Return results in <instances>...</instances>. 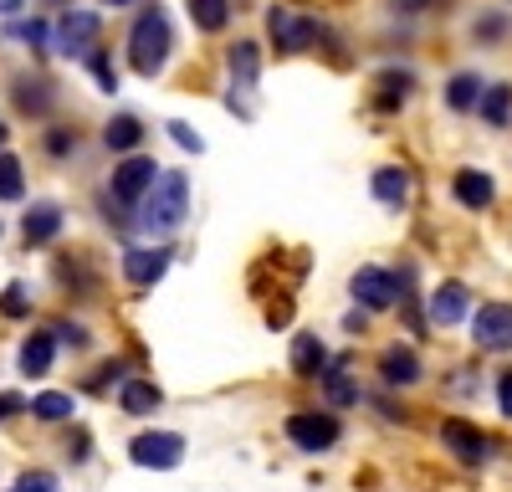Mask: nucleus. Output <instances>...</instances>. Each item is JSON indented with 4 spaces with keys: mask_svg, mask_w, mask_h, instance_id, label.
<instances>
[{
    "mask_svg": "<svg viewBox=\"0 0 512 492\" xmlns=\"http://www.w3.org/2000/svg\"><path fill=\"white\" fill-rule=\"evenodd\" d=\"M420 375H425V364L410 344H390L379 354V380L390 390H410V385H420Z\"/></svg>",
    "mask_w": 512,
    "mask_h": 492,
    "instance_id": "nucleus-11",
    "label": "nucleus"
},
{
    "mask_svg": "<svg viewBox=\"0 0 512 492\" xmlns=\"http://www.w3.org/2000/svg\"><path fill=\"white\" fill-rule=\"evenodd\" d=\"M26 195V175L16 154H0V200H21Z\"/></svg>",
    "mask_w": 512,
    "mask_h": 492,
    "instance_id": "nucleus-29",
    "label": "nucleus"
},
{
    "mask_svg": "<svg viewBox=\"0 0 512 492\" xmlns=\"http://www.w3.org/2000/svg\"><path fill=\"white\" fill-rule=\"evenodd\" d=\"M139 139H144V123H139L134 113H113V123L103 129V144H108L113 154H134Z\"/></svg>",
    "mask_w": 512,
    "mask_h": 492,
    "instance_id": "nucleus-22",
    "label": "nucleus"
},
{
    "mask_svg": "<svg viewBox=\"0 0 512 492\" xmlns=\"http://www.w3.org/2000/svg\"><path fill=\"white\" fill-rule=\"evenodd\" d=\"M11 36L31 41V47H47V41H57V31H52L47 21H21V26H11Z\"/></svg>",
    "mask_w": 512,
    "mask_h": 492,
    "instance_id": "nucleus-32",
    "label": "nucleus"
},
{
    "mask_svg": "<svg viewBox=\"0 0 512 492\" xmlns=\"http://www.w3.org/2000/svg\"><path fill=\"white\" fill-rule=\"evenodd\" d=\"M26 405H31V400H21V395H11V390H6V395H0V421L16 416V410H26Z\"/></svg>",
    "mask_w": 512,
    "mask_h": 492,
    "instance_id": "nucleus-39",
    "label": "nucleus"
},
{
    "mask_svg": "<svg viewBox=\"0 0 512 492\" xmlns=\"http://www.w3.org/2000/svg\"><path fill=\"white\" fill-rule=\"evenodd\" d=\"M472 344L482 354L512 349V303H482V313H472Z\"/></svg>",
    "mask_w": 512,
    "mask_h": 492,
    "instance_id": "nucleus-8",
    "label": "nucleus"
},
{
    "mask_svg": "<svg viewBox=\"0 0 512 492\" xmlns=\"http://www.w3.org/2000/svg\"><path fill=\"white\" fill-rule=\"evenodd\" d=\"M390 6H395V11H405V16H420V11H431L436 0H390Z\"/></svg>",
    "mask_w": 512,
    "mask_h": 492,
    "instance_id": "nucleus-40",
    "label": "nucleus"
},
{
    "mask_svg": "<svg viewBox=\"0 0 512 492\" xmlns=\"http://www.w3.org/2000/svg\"><path fill=\"white\" fill-rule=\"evenodd\" d=\"M267 31H272V41H277L282 57L308 52L313 41H323V26H318L313 16H292L287 6H272V11H267Z\"/></svg>",
    "mask_w": 512,
    "mask_h": 492,
    "instance_id": "nucleus-5",
    "label": "nucleus"
},
{
    "mask_svg": "<svg viewBox=\"0 0 512 492\" xmlns=\"http://www.w3.org/2000/svg\"><path fill=\"white\" fill-rule=\"evenodd\" d=\"M52 359H57V334H47V328H36V334L21 344V375L41 380V375L52 369Z\"/></svg>",
    "mask_w": 512,
    "mask_h": 492,
    "instance_id": "nucleus-19",
    "label": "nucleus"
},
{
    "mask_svg": "<svg viewBox=\"0 0 512 492\" xmlns=\"http://www.w3.org/2000/svg\"><path fill=\"white\" fill-rule=\"evenodd\" d=\"M103 6H113V11H118V6H134V0H103Z\"/></svg>",
    "mask_w": 512,
    "mask_h": 492,
    "instance_id": "nucleus-41",
    "label": "nucleus"
},
{
    "mask_svg": "<svg viewBox=\"0 0 512 492\" xmlns=\"http://www.w3.org/2000/svg\"><path fill=\"white\" fill-rule=\"evenodd\" d=\"M497 410H502V416L512 421V369H507V375L497 380Z\"/></svg>",
    "mask_w": 512,
    "mask_h": 492,
    "instance_id": "nucleus-37",
    "label": "nucleus"
},
{
    "mask_svg": "<svg viewBox=\"0 0 512 492\" xmlns=\"http://www.w3.org/2000/svg\"><path fill=\"white\" fill-rule=\"evenodd\" d=\"M62 205H52V200H36L31 211L21 216V236H26V246H47L52 236H62Z\"/></svg>",
    "mask_w": 512,
    "mask_h": 492,
    "instance_id": "nucleus-14",
    "label": "nucleus"
},
{
    "mask_svg": "<svg viewBox=\"0 0 512 492\" xmlns=\"http://www.w3.org/2000/svg\"><path fill=\"white\" fill-rule=\"evenodd\" d=\"M169 47H175V31H169V16L159 6H144L134 31H128V67L139 77H159L169 62Z\"/></svg>",
    "mask_w": 512,
    "mask_h": 492,
    "instance_id": "nucleus-1",
    "label": "nucleus"
},
{
    "mask_svg": "<svg viewBox=\"0 0 512 492\" xmlns=\"http://www.w3.org/2000/svg\"><path fill=\"white\" fill-rule=\"evenodd\" d=\"M415 93V72H405V67H390V72H379V93H374V108L379 113H395L405 98Z\"/></svg>",
    "mask_w": 512,
    "mask_h": 492,
    "instance_id": "nucleus-21",
    "label": "nucleus"
},
{
    "mask_svg": "<svg viewBox=\"0 0 512 492\" xmlns=\"http://www.w3.org/2000/svg\"><path fill=\"white\" fill-rule=\"evenodd\" d=\"M16 108L21 113H47L52 108V82L47 77H21L16 82Z\"/></svg>",
    "mask_w": 512,
    "mask_h": 492,
    "instance_id": "nucleus-25",
    "label": "nucleus"
},
{
    "mask_svg": "<svg viewBox=\"0 0 512 492\" xmlns=\"http://www.w3.org/2000/svg\"><path fill=\"white\" fill-rule=\"evenodd\" d=\"M82 62H88V67H93V77H98V88H103V93H113V88H118V72H113V62H108V52H98V47H93V52H88V57H82Z\"/></svg>",
    "mask_w": 512,
    "mask_h": 492,
    "instance_id": "nucleus-31",
    "label": "nucleus"
},
{
    "mask_svg": "<svg viewBox=\"0 0 512 492\" xmlns=\"http://www.w3.org/2000/svg\"><path fill=\"white\" fill-rule=\"evenodd\" d=\"M441 446L451 451L456 462H466V467H482L492 457V436L482 426H472V421H461V416L441 421Z\"/></svg>",
    "mask_w": 512,
    "mask_h": 492,
    "instance_id": "nucleus-6",
    "label": "nucleus"
},
{
    "mask_svg": "<svg viewBox=\"0 0 512 492\" xmlns=\"http://www.w3.org/2000/svg\"><path fill=\"white\" fill-rule=\"evenodd\" d=\"M72 410H77V400L62 395V390H47V395L31 400V416L36 421H72Z\"/></svg>",
    "mask_w": 512,
    "mask_h": 492,
    "instance_id": "nucleus-27",
    "label": "nucleus"
},
{
    "mask_svg": "<svg viewBox=\"0 0 512 492\" xmlns=\"http://www.w3.org/2000/svg\"><path fill=\"white\" fill-rule=\"evenodd\" d=\"M369 190L379 205H390V211H405L410 205V170H400V164H384V170L369 175Z\"/></svg>",
    "mask_w": 512,
    "mask_h": 492,
    "instance_id": "nucleus-16",
    "label": "nucleus"
},
{
    "mask_svg": "<svg viewBox=\"0 0 512 492\" xmlns=\"http://www.w3.org/2000/svg\"><path fill=\"white\" fill-rule=\"evenodd\" d=\"M0 144H6V123H0Z\"/></svg>",
    "mask_w": 512,
    "mask_h": 492,
    "instance_id": "nucleus-43",
    "label": "nucleus"
},
{
    "mask_svg": "<svg viewBox=\"0 0 512 492\" xmlns=\"http://www.w3.org/2000/svg\"><path fill=\"white\" fill-rule=\"evenodd\" d=\"M226 67H231V88L251 93L256 77H262V52H256V41H236V47L226 52Z\"/></svg>",
    "mask_w": 512,
    "mask_h": 492,
    "instance_id": "nucleus-18",
    "label": "nucleus"
},
{
    "mask_svg": "<svg viewBox=\"0 0 512 492\" xmlns=\"http://www.w3.org/2000/svg\"><path fill=\"white\" fill-rule=\"evenodd\" d=\"M164 272H169V246H159V252H139L134 246V252L123 257V277L134 287H154Z\"/></svg>",
    "mask_w": 512,
    "mask_h": 492,
    "instance_id": "nucleus-17",
    "label": "nucleus"
},
{
    "mask_svg": "<svg viewBox=\"0 0 512 492\" xmlns=\"http://www.w3.org/2000/svg\"><path fill=\"white\" fill-rule=\"evenodd\" d=\"M93 41H98V16L93 11H62V21H57V52L88 57Z\"/></svg>",
    "mask_w": 512,
    "mask_h": 492,
    "instance_id": "nucleus-10",
    "label": "nucleus"
},
{
    "mask_svg": "<svg viewBox=\"0 0 512 492\" xmlns=\"http://www.w3.org/2000/svg\"><path fill=\"white\" fill-rule=\"evenodd\" d=\"M349 293H354V303H359V308L384 313V308L395 303V272H384V267H359V272H354V282H349Z\"/></svg>",
    "mask_w": 512,
    "mask_h": 492,
    "instance_id": "nucleus-9",
    "label": "nucleus"
},
{
    "mask_svg": "<svg viewBox=\"0 0 512 492\" xmlns=\"http://www.w3.org/2000/svg\"><path fill=\"white\" fill-rule=\"evenodd\" d=\"M0 313H6V318H26V287L21 282H11L6 293H0Z\"/></svg>",
    "mask_w": 512,
    "mask_h": 492,
    "instance_id": "nucleus-33",
    "label": "nucleus"
},
{
    "mask_svg": "<svg viewBox=\"0 0 512 492\" xmlns=\"http://www.w3.org/2000/svg\"><path fill=\"white\" fill-rule=\"evenodd\" d=\"M72 149H77V134H67V129H52V134H47V154H52V159H67Z\"/></svg>",
    "mask_w": 512,
    "mask_h": 492,
    "instance_id": "nucleus-35",
    "label": "nucleus"
},
{
    "mask_svg": "<svg viewBox=\"0 0 512 492\" xmlns=\"http://www.w3.org/2000/svg\"><path fill=\"white\" fill-rule=\"evenodd\" d=\"M67 457H72V462H88V431H72V441H67Z\"/></svg>",
    "mask_w": 512,
    "mask_h": 492,
    "instance_id": "nucleus-38",
    "label": "nucleus"
},
{
    "mask_svg": "<svg viewBox=\"0 0 512 492\" xmlns=\"http://www.w3.org/2000/svg\"><path fill=\"white\" fill-rule=\"evenodd\" d=\"M425 318H431L436 328H456L472 318V293H466L461 282H441L431 293V308H425Z\"/></svg>",
    "mask_w": 512,
    "mask_h": 492,
    "instance_id": "nucleus-12",
    "label": "nucleus"
},
{
    "mask_svg": "<svg viewBox=\"0 0 512 492\" xmlns=\"http://www.w3.org/2000/svg\"><path fill=\"white\" fill-rule=\"evenodd\" d=\"M128 462L149 472H175L185 462V436L180 431H144L128 441Z\"/></svg>",
    "mask_w": 512,
    "mask_h": 492,
    "instance_id": "nucleus-3",
    "label": "nucleus"
},
{
    "mask_svg": "<svg viewBox=\"0 0 512 492\" xmlns=\"http://www.w3.org/2000/svg\"><path fill=\"white\" fill-rule=\"evenodd\" d=\"M482 93H487V82H482L477 72H456V77L446 82V108H451V113H477V108H482Z\"/></svg>",
    "mask_w": 512,
    "mask_h": 492,
    "instance_id": "nucleus-20",
    "label": "nucleus"
},
{
    "mask_svg": "<svg viewBox=\"0 0 512 492\" xmlns=\"http://www.w3.org/2000/svg\"><path fill=\"white\" fill-rule=\"evenodd\" d=\"M451 195H456V205H466V211H487V205L497 200V185L482 170H456L451 175Z\"/></svg>",
    "mask_w": 512,
    "mask_h": 492,
    "instance_id": "nucleus-15",
    "label": "nucleus"
},
{
    "mask_svg": "<svg viewBox=\"0 0 512 492\" xmlns=\"http://www.w3.org/2000/svg\"><path fill=\"white\" fill-rule=\"evenodd\" d=\"M287 359H292V375H297V380H318V375H328V364H333V359H328V344H323L318 334H297Z\"/></svg>",
    "mask_w": 512,
    "mask_h": 492,
    "instance_id": "nucleus-13",
    "label": "nucleus"
},
{
    "mask_svg": "<svg viewBox=\"0 0 512 492\" xmlns=\"http://www.w3.org/2000/svg\"><path fill=\"white\" fill-rule=\"evenodd\" d=\"M502 31H507V16H482L477 21V41H502Z\"/></svg>",
    "mask_w": 512,
    "mask_h": 492,
    "instance_id": "nucleus-36",
    "label": "nucleus"
},
{
    "mask_svg": "<svg viewBox=\"0 0 512 492\" xmlns=\"http://www.w3.org/2000/svg\"><path fill=\"white\" fill-rule=\"evenodd\" d=\"M323 385H328V400H333V405H359V400H364V395H359V385L344 375V359H333V364H328Z\"/></svg>",
    "mask_w": 512,
    "mask_h": 492,
    "instance_id": "nucleus-28",
    "label": "nucleus"
},
{
    "mask_svg": "<svg viewBox=\"0 0 512 492\" xmlns=\"http://www.w3.org/2000/svg\"><path fill=\"white\" fill-rule=\"evenodd\" d=\"M169 139H175L180 149H190V154H200V149H205V139L190 129V123H169Z\"/></svg>",
    "mask_w": 512,
    "mask_h": 492,
    "instance_id": "nucleus-34",
    "label": "nucleus"
},
{
    "mask_svg": "<svg viewBox=\"0 0 512 492\" xmlns=\"http://www.w3.org/2000/svg\"><path fill=\"white\" fill-rule=\"evenodd\" d=\"M118 405L128 410V416H149V410L164 405V395H159V385H149V380H123Z\"/></svg>",
    "mask_w": 512,
    "mask_h": 492,
    "instance_id": "nucleus-23",
    "label": "nucleus"
},
{
    "mask_svg": "<svg viewBox=\"0 0 512 492\" xmlns=\"http://www.w3.org/2000/svg\"><path fill=\"white\" fill-rule=\"evenodd\" d=\"M6 492H62V482H57L52 472H21Z\"/></svg>",
    "mask_w": 512,
    "mask_h": 492,
    "instance_id": "nucleus-30",
    "label": "nucleus"
},
{
    "mask_svg": "<svg viewBox=\"0 0 512 492\" xmlns=\"http://www.w3.org/2000/svg\"><path fill=\"white\" fill-rule=\"evenodd\" d=\"M282 431L297 451H333L338 446V421L323 416V410H292Z\"/></svg>",
    "mask_w": 512,
    "mask_h": 492,
    "instance_id": "nucleus-7",
    "label": "nucleus"
},
{
    "mask_svg": "<svg viewBox=\"0 0 512 492\" xmlns=\"http://www.w3.org/2000/svg\"><path fill=\"white\" fill-rule=\"evenodd\" d=\"M52 6H67V11H72V0H52Z\"/></svg>",
    "mask_w": 512,
    "mask_h": 492,
    "instance_id": "nucleus-42",
    "label": "nucleus"
},
{
    "mask_svg": "<svg viewBox=\"0 0 512 492\" xmlns=\"http://www.w3.org/2000/svg\"><path fill=\"white\" fill-rule=\"evenodd\" d=\"M185 216H190V175H185V170H164L159 185H154V190L144 195V205H139V226L154 231V236H169Z\"/></svg>",
    "mask_w": 512,
    "mask_h": 492,
    "instance_id": "nucleus-2",
    "label": "nucleus"
},
{
    "mask_svg": "<svg viewBox=\"0 0 512 492\" xmlns=\"http://www.w3.org/2000/svg\"><path fill=\"white\" fill-rule=\"evenodd\" d=\"M482 123H492V129H507V123H512V88H507V82H492V88L482 93Z\"/></svg>",
    "mask_w": 512,
    "mask_h": 492,
    "instance_id": "nucleus-24",
    "label": "nucleus"
},
{
    "mask_svg": "<svg viewBox=\"0 0 512 492\" xmlns=\"http://www.w3.org/2000/svg\"><path fill=\"white\" fill-rule=\"evenodd\" d=\"M195 31H226L231 26V0H190Z\"/></svg>",
    "mask_w": 512,
    "mask_h": 492,
    "instance_id": "nucleus-26",
    "label": "nucleus"
},
{
    "mask_svg": "<svg viewBox=\"0 0 512 492\" xmlns=\"http://www.w3.org/2000/svg\"><path fill=\"white\" fill-rule=\"evenodd\" d=\"M159 185V170H154V159L149 154H128L118 170H113V180H108V195L118 200V205H144V195Z\"/></svg>",
    "mask_w": 512,
    "mask_h": 492,
    "instance_id": "nucleus-4",
    "label": "nucleus"
}]
</instances>
